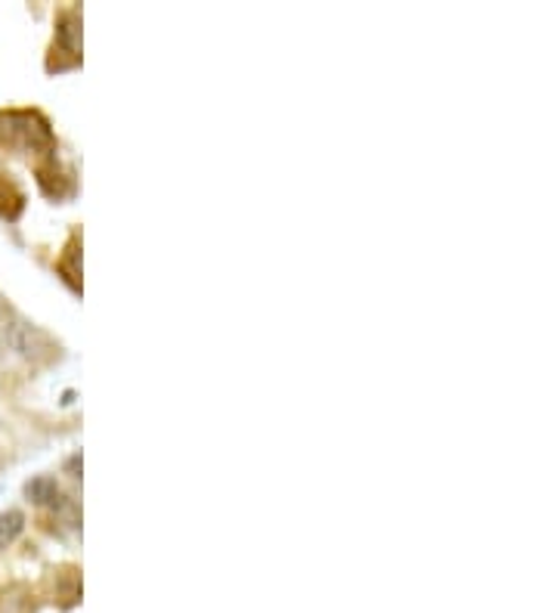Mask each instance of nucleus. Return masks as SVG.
Masks as SVG:
<instances>
[{
	"mask_svg": "<svg viewBox=\"0 0 557 613\" xmlns=\"http://www.w3.org/2000/svg\"><path fill=\"white\" fill-rule=\"evenodd\" d=\"M81 29H78V16L75 13H66L59 19V29H56V44H53V53H63L68 56V66H75L81 59Z\"/></svg>",
	"mask_w": 557,
	"mask_h": 613,
	"instance_id": "obj_2",
	"label": "nucleus"
},
{
	"mask_svg": "<svg viewBox=\"0 0 557 613\" xmlns=\"http://www.w3.org/2000/svg\"><path fill=\"white\" fill-rule=\"evenodd\" d=\"M25 527V517L19 514V511H3L0 514V548H7V545L16 539L19 533Z\"/></svg>",
	"mask_w": 557,
	"mask_h": 613,
	"instance_id": "obj_4",
	"label": "nucleus"
},
{
	"mask_svg": "<svg viewBox=\"0 0 557 613\" xmlns=\"http://www.w3.org/2000/svg\"><path fill=\"white\" fill-rule=\"evenodd\" d=\"M25 493H29V499L32 502H37V505H47V502H59V490H56V480H51V477H37V480H32L29 487H25Z\"/></svg>",
	"mask_w": 557,
	"mask_h": 613,
	"instance_id": "obj_3",
	"label": "nucleus"
},
{
	"mask_svg": "<svg viewBox=\"0 0 557 613\" xmlns=\"http://www.w3.org/2000/svg\"><path fill=\"white\" fill-rule=\"evenodd\" d=\"M0 134L3 143L10 146H22L29 153H53V134L51 124L34 115V112H10V115H0Z\"/></svg>",
	"mask_w": 557,
	"mask_h": 613,
	"instance_id": "obj_1",
	"label": "nucleus"
}]
</instances>
